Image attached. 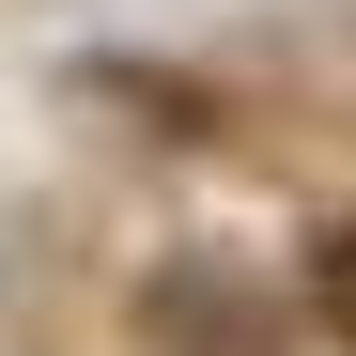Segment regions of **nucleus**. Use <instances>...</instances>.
<instances>
[{
    "mask_svg": "<svg viewBox=\"0 0 356 356\" xmlns=\"http://www.w3.org/2000/svg\"><path fill=\"white\" fill-rule=\"evenodd\" d=\"M140 341H155V356H279L264 294H232V279H202V264L140 294Z\"/></svg>",
    "mask_w": 356,
    "mask_h": 356,
    "instance_id": "f257e3e1",
    "label": "nucleus"
},
{
    "mask_svg": "<svg viewBox=\"0 0 356 356\" xmlns=\"http://www.w3.org/2000/svg\"><path fill=\"white\" fill-rule=\"evenodd\" d=\"M310 310L356 341V232H325V248H310Z\"/></svg>",
    "mask_w": 356,
    "mask_h": 356,
    "instance_id": "f03ea898",
    "label": "nucleus"
}]
</instances>
